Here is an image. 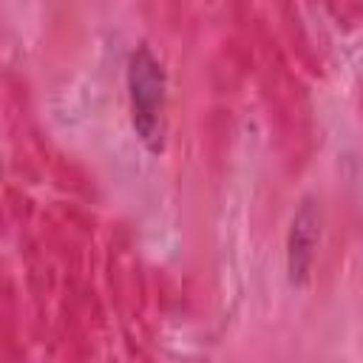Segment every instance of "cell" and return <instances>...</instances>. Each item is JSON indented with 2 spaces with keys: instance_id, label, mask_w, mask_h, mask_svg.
<instances>
[{
  "instance_id": "obj_1",
  "label": "cell",
  "mask_w": 363,
  "mask_h": 363,
  "mask_svg": "<svg viewBox=\"0 0 363 363\" xmlns=\"http://www.w3.org/2000/svg\"><path fill=\"white\" fill-rule=\"evenodd\" d=\"M128 91L133 128L139 139L156 150L162 145V113H164V74L156 57L142 45L130 54L128 62Z\"/></svg>"
},
{
  "instance_id": "obj_2",
  "label": "cell",
  "mask_w": 363,
  "mask_h": 363,
  "mask_svg": "<svg viewBox=\"0 0 363 363\" xmlns=\"http://www.w3.org/2000/svg\"><path fill=\"white\" fill-rule=\"evenodd\" d=\"M318 241V213L312 204H303L289 230V272L292 278H303L312 261V247Z\"/></svg>"
}]
</instances>
